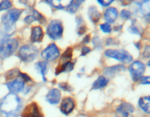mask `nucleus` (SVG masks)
Returning <instances> with one entry per match:
<instances>
[{
  "label": "nucleus",
  "mask_w": 150,
  "mask_h": 117,
  "mask_svg": "<svg viewBox=\"0 0 150 117\" xmlns=\"http://www.w3.org/2000/svg\"><path fill=\"white\" fill-rule=\"evenodd\" d=\"M21 102L15 94L6 95L0 103V115L1 117H16L20 112Z\"/></svg>",
  "instance_id": "1"
},
{
  "label": "nucleus",
  "mask_w": 150,
  "mask_h": 117,
  "mask_svg": "<svg viewBox=\"0 0 150 117\" xmlns=\"http://www.w3.org/2000/svg\"><path fill=\"white\" fill-rule=\"evenodd\" d=\"M18 47L16 39H4L0 42V58H6L14 54Z\"/></svg>",
  "instance_id": "2"
},
{
  "label": "nucleus",
  "mask_w": 150,
  "mask_h": 117,
  "mask_svg": "<svg viewBox=\"0 0 150 117\" xmlns=\"http://www.w3.org/2000/svg\"><path fill=\"white\" fill-rule=\"evenodd\" d=\"M22 13V10L19 9H12L4 14L1 18V22L5 27L6 30L12 29L15 23L18 20Z\"/></svg>",
  "instance_id": "3"
},
{
  "label": "nucleus",
  "mask_w": 150,
  "mask_h": 117,
  "mask_svg": "<svg viewBox=\"0 0 150 117\" xmlns=\"http://www.w3.org/2000/svg\"><path fill=\"white\" fill-rule=\"evenodd\" d=\"M38 55V49L33 45H25L19 49L18 56L22 61L29 62L35 59Z\"/></svg>",
  "instance_id": "4"
},
{
  "label": "nucleus",
  "mask_w": 150,
  "mask_h": 117,
  "mask_svg": "<svg viewBox=\"0 0 150 117\" xmlns=\"http://www.w3.org/2000/svg\"><path fill=\"white\" fill-rule=\"evenodd\" d=\"M105 55L122 63H130L133 60V56L125 50L108 49L105 51Z\"/></svg>",
  "instance_id": "5"
},
{
  "label": "nucleus",
  "mask_w": 150,
  "mask_h": 117,
  "mask_svg": "<svg viewBox=\"0 0 150 117\" xmlns=\"http://www.w3.org/2000/svg\"><path fill=\"white\" fill-rule=\"evenodd\" d=\"M63 33V26L61 22L54 20L48 24L47 28V35L53 39H59Z\"/></svg>",
  "instance_id": "6"
},
{
  "label": "nucleus",
  "mask_w": 150,
  "mask_h": 117,
  "mask_svg": "<svg viewBox=\"0 0 150 117\" xmlns=\"http://www.w3.org/2000/svg\"><path fill=\"white\" fill-rule=\"evenodd\" d=\"M145 72V65L140 61H135L130 67V73L135 81L139 80Z\"/></svg>",
  "instance_id": "7"
},
{
  "label": "nucleus",
  "mask_w": 150,
  "mask_h": 117,
  "mask_svg": "<svg viewBox=\"0 0 150 117\" xmlns=\"http://www.w3.org/2000/svg\"><path fill=\"white\" fill-rule=\"evenodd\" d=\"M41 56L45 61H54L59 56V50L55 44H51L42 51Z\"/></svg>",
  "instance_id": "8"
},
{
  "label": "nucleus",
  "mask_w": 150,
  "mask_h": 117,
  "mask_svg": "<svg viewBox=\"0 0 150 117\" xmlns=\"http://www.w3.org/2000/svg\"><path fill=\"white\" fill-rule=\"evenodd\" d=\"M22 117H42V112L39 106L35 102H32L29 105H26L21 113Z\"/></svg>",
  "instance_id": "9"
},
{
  "label": "nucleus",
  "mask_w": 150,
  "mask_h": 117,
  "mask_svg": "<svg viewBox=\"0 0 150 117\" xmlns=\"http://www.w3.org/2000/svg\"><path fill=\"white\" fill-rule=\"evenodd\" d=\"M134 107L131 104L123 102L116 110V117H128L129 115L134 111Z\"/></svg>",
  "instance_id": "10"
},
{
  "label": "nucleus",
  "mask_w": 150,
  "mask_h": 117,
  "mask_svg": "<svg viewBox=\"0 0 150 117\" xmlns=\"http://www.w3.org/2000/svg\"><path fill=\"white\" fill-rule=\"evenodd\" d=\"M72 57V48H69L64 51L63 55L62 56L61 61H60L59 64L56 69V75H59L62 72H64V67L67 65L68 63L70 62V59Z\"/></svg>",
  "instance_id": "11"
},
{
  "label": "nucleus",
  "mask_w": 150,
  "mask_h": 117,
  "mask_svg": "<svg viewBox=\"0 0 150 117\" xmlns=\"http://www.w3.org/2000/svg\"><path fill=\"white\" fill-rule=\"evenodd\" d=\"M9 90L13 94L21 92L24 88V81L22 78H16L7 84Z\"/></svg>",
  "instance_id": "12"
},
{
  "label": "nucleus",
  "mask_w": 150,
  "mask_h": 117,
  "mask_svg": "<svg viewBox=\"0 0 150 117\" xmlns=\"http://www.w3.org/2000/svg\"><path fill=\"white\" fill-rule=\"evenodd\" d=\"M75 108V102L73 99L70 97H65L62 100L60 106V110L62 113L64 115H68L73 111Z\"/></svg>",
  "instance_id": "13"
},
{
  "label": "nucleus",
  "mask_w": 150,
  "mask_h": 117,
  "mask_svg": "<svg viewBox=\"0 0 150 117\" xmlns=\"http://www.w3.org/2000/svg\"><path fill=\"white\" fill-rule=\"evenodd\" d=\"M46 100L51 105H56L59 102L61 99V93L57 89H53L48 92L45 97Z\"/></svg>",
  "instance_id": "14"
},
{
  "label": "nucleus",
  "mask_w": 150,
  "mask_h": 117,
  "mask_svg": "<svg viewBox=\"0 0 150 117\" xmlns=\"http://www.w3.org/2000/svg\"><path fill=\"white\" fill-rule=\"evenodd\" d=\"M43 37V32L40 26H36L32 27V34H31V40L33 42H41Z\"/></svg>",
  "instance_id": "15"
},
{
  "label": "nucleus",
  "mask_w": 150,
  "mask_h": 117,
  "mask_svg": "<svg viewBox=\"0 0 150 117\" xmlns=\"http://www.w3.org/2000/svg\"><path fill=\"white\" fill-rule=\"evenodd\" d=\"M118 16V11L114 7H109L107 9L104 14V18L108 23H114L117 18Z\"/></svg>",
  "instance_id": "16"
},
{
  "label": "nucleus",
  "mask_w": 150,
  "mask_h": 117,
  "mask_svg": "<svg viewBox=\"0 0 150 117\" xmlns=\"http://www.w3.org/2000/svg\"><path fill=\"white\" fill-rule=\"evenodd\" d=\"M140 108L146 113H150V97H143L139 100Z\"/></svg>",
  "instance_id": "17"
},
{
  "label": "nucleus",
  "mask_w": 150,
  "mask_h": 117,
  "mask_svg": "<svg viewBox=\"0 0 150 117\" xmlns=\"http://www.w3.org/2000/svg\"><path fill=\"white\" fill-rule=\"evenodd\" d=\"M72 2H73V1H71V0H70V1H67V0H52V1H49L50 4L57 9H63L64 7H68Z\"/></svg>",
  "instance_id": "18"
},
{
  "label": "nucleus",
  "mask_w": 150,
  "mask_h": 117,
  "mask_svg": "<svg viewBox=\"0 0 150 117\" xmlns=\"http://www.w3.org/2000/svg\"><path fill=\"white\" fill-rule=\"evenodd\" d=\"M89 17L90 18V20H92L93 23H96L97 22H98V20H100V13L99 12V10L96 8L95 7H91L89 10Z\"/></svg>",
  "instance_id": "19"
},
{
  "label": "nucleus",
  "mask_w": 150,
  "mask_h": 117,
  "mask_svg": "<svg viewBox=\"0 0 150 117\" xmlns=\"http://www.w3.org/2000/svg\"><path fill=\"white\" fill-rule=\"evenodd\" d=\"M108 83V80L103 75H101L92 84V89H99L105 87Z\"/></svg>",
  "instance_id": "20"
},
{
  "label": "nucleus",
  "mask_w": 150,
  "mask_h": 117,
  "mask_svg": "<svg viewBox=\"0 0 150 117\" xmlns=\"http://www.w3.org/2000/svg\"><path fill=\"white\" fill-rule=\"evenodd\" d=\"M139 10L144 16H147L150 14V1H143L142 4H139Z\"/></svg>",
  "instance_id": "21"
},
{
  "label": "nucleus",
  "mask_w": 150,
  "mask_h": 117,
  "mask_svg": "<svg viewBox=\"0 0 150 117\" xmlns=\"http://www.w3.org/2000/svg\"><path fill=\"white\" fill-rule=\"evenodd\" d=\"M37 66H38V69H39L41 75H42V78H43V80H45V75L46 74L47 72V67H48V64L45 61H40L37 64Z\"/></svg>",
  "instance_id": "22"
},
{
  "label": "nucleus",
  "mask_w": 150,
  "mask_h": 117,
  "mask_svg": "<svg viewBox=\"0 0 150 117\" xmlns=\"http://www.w3.org/2000/svg\"><path fill=\"white\" fill-rule=\"evenodd\" d=\"M125 70L124 66L118 65V66H114V67H108V68L105 69V73L108 75H112L115 74L117 72H120L121 70Z\"/></svg>",
  "instance_id": "23"
},
{
  "label": "nucleus",
  "mask_w": 150,
  "mask_h": 117,
  "mask_svg": "<svg viewBox=\"0 0 150 117\" xmlns=\"http://www.w3.org/2000/svg\"><path fill=\"white\" fill-rule=\"evenodd\" d=\"M82 1H73L70 4V5L69 6L68 8H67V11L70 12V13H74L77 10V9L79 8V6L81 5Z\"/></svg>",
  "instance_id": "24"
},
{
  "label": "nucleus",
  "mask_w": 150,
  "mask_h": 117,
  "mask_svg": "<svg viewBox=\"0 0 150 117\" xmlns=\"http://www.w3.org/2000/svg\"><path fill=\"white\" fill-rule=\"evenodd\" d=\"M12 4L10 1H3L0 3V11H2V10H7V9L10 8Z\"/></svg>",
  "instance_id": "25"
},
{
  "label": "nucleus",
  "mask_w": 150,
  "mask_h": 117,
  "mask_svg": "<svg viewBox=\"0 0 150 117\" xmlns=\"http://www.w3.org/2000/svg\"><path fill=\"white\" fill-rule=\"evenodd\" d=\"M100 29L105 33H109L111 31V26L108 23H104L100 26Z\"/></svg>",
  "instance_id": "26"
},
{
  "label": "nucleus",
  "mask_w": 150,
  "mask_h": 117,
  "mask_svg": "<svg viewBox=\"0 0 150 117\" xmlns=\"http://www.w3.org/2000/svg\"><path fill=\"white\" fill-rule=\"evenodd\" d=\"M139 80L142 84H150V76H142Z\"/></svg>",
  "instance_id": "27"
},
{
  "label": "nucleus",
  "mask_w": 150,
  "mask_h": 117,
  "mask_svg": "<svg viewBox=\"0 0 150 117\" xmlns=\"http://www.w3.org/2000/svg\"><path fill=\"white\" fill-rule=\"evenodd\" d=\"M121 17L123 18L124 19H129L130 18V16H131V13H130V12L127 11V10H122V11L121 12Z\"/></svg>",
  "instance_id": "28"
},
{
  "label": "nucleus",
  "mask_w": 150,
  "mask_h": 117,
  "mask_svg": "<svg viewBox=\"0 0 150 117\" xmlns=\"http://www.w3.org/2000/svg\"><path fill=\"white\" fill-rule=\"evenodd\" d=\"M59 87L61 88L62 89H63V90L67 91V92H70V91L72 90L71 88H70V86H69L67 83H59Z\"/></svg>",
  "instance_id": "29"
},
{
  "label": "nucleus",
  "mask_w": 150,
  "mask_h": 117,
  "mask_svg": "<svg viewBox=\"0 0 150 117\" xmlns=\"http://www.w3.org/2000/svg\"><path fill=\"white\" fill-rule=\"evenodd\" d=\"M35 20H36V19H35V16H34L33 15H32V16H26L24 19V21L26 22L27 24H30V23H32V22L35 21Z\"/></svg>",
  "instance_id": "30"
},
{
  "label": "nucleus",
  "mask_w": 150,
  "mask_h": 117,
  "mask_svg": "<svg viewBox=\"0 0 150 117\" xmlns=\"http://www.w3.org/2000/svg\"><path fill=\"white\" fill-rule=\"evenodd\" d=\"M129 31H130L131 33L136 34V35H140V32H139V30L138 29V28L136 27V26H134V25H132V26L129 28Z\"/></svg>",
  "instance_id": "31"
},
{
  "label": "nucleus",
  "mask_w": 150,
  "mask_h": 117,
  "mask_svg": "<svg viewBox=\"0 0 150 117\" xmlns=\"http://www.w3.org/2000/svg\"><path fill=\"white\" fill-rule=\"evenodd\" d=\"M98 2L99 4H100L101 5L103 6V7H107V6L110 5L111 3L113 2V0H111V1H105V0H98Z\"/></svg>",
  "instance_id": "32"
},
{
  "label": "nucleus",
  "mask_w": 150,
  "mask_h": 117,
  "mask_svg": "<svg viewBox=\"0 0 150 117\" xmlns=\"http://www.w3.org/2000/svg\"><path fill=\"white\" fill-rule=\"evenodd\" d=\"M91 49L89 48V47H83L82 48V50H81V55L82 56H84V55H86L87 54H89V52H90Z\"/></svg>",
  "instance_id": "33"
},
{
  "label": "nucleus",
  "mask_w": 150,
  "mask_h": 117,
  "mask_svg": "<svg viewBox=\"0 0 150 117\" xmlns=\"http://www.w3.org/2000/svg\"><path fill=\"white\" fill-rule=\"evenodd\" d=\"M21 78L23 79V80L24 82H28L31 80V78H29V76L28 75L24 74V73H21Z\"/></svg>",
  "instance_id": "34"
},
{
  "label": "nucleus",
  "mask_w": 150,
  "mask_h": 117,
  "mask_svg": "<svg viewBox=\"0 0 150 117\" xmlns=\"http://www.w3.org/2000/svg\"><path fill=\"white\" fill-rule=\"evenodd\" d=\"M144 56L146 57V58L150 57V46H147L144 52Z\"/></svg>",
  "instance_id": "35"
},
{
  "label": "nucleus",
  "mask_w": 150,
  "mask_h": 117,
  "mask_svg": "<svg viewBox=\"0 0 150 117\" xmlns=\"http://www.w3.org/2000/svg\"><path fill=\"white\" fill-rule=\"evenodd\" d=\"M145 19H146V20L148 22V23H150V14L145 16Z\"/></svg>",
  "instance_id": "36"
},
{
  "label": "nucleus",
  "mask_w": 150,
  "mask_h": 117,
  "mask_svg": "<svg viewBox=\"0 0 150 117\" xmlns=\"http://www.w3.org/2000/svg\"><path fill=\"white\" fill-rule=\"evenodd\" d=\"M89 37L87 36V38H86V37L83 39V42H89Z\"/></svg>",
  "instance_id": "37"
},
{
  "label": "nucleus",
  "mask_w": 150,
  "mask_h": 117,
  "mask_svg": "<svg viewBox=\"0 0 150 117\" xmlns=\"http://www.w3.org/2000/svg\"><path fill=\"white\" fill-rule=\"evenodd\" d=\"M148 66H149V67H150V60L149 61V62H148Z\"/></svg>",
  "instance_id": "38"
}]
</instances>
